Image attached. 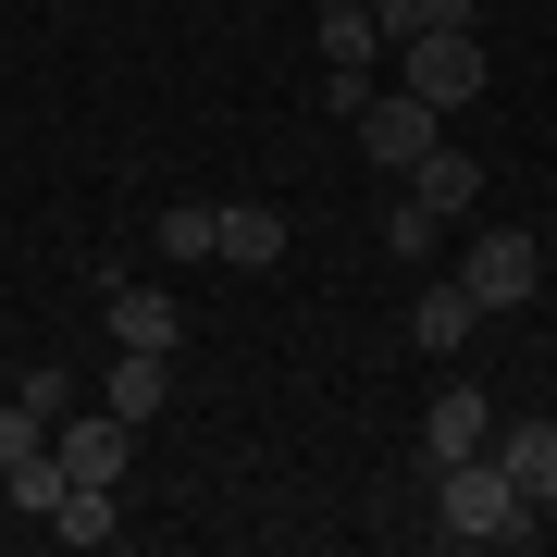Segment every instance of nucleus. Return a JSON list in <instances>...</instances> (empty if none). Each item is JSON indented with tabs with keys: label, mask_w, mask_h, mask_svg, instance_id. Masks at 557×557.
Instances as JSON below:
<instances>
[{
	"label": "nucleus",
	"mask_w": 557,
	"mask_h": 557,
	"mask_svg": "<svg viewBox=\"0 0 557 557\" xmlns=\"http://www.w3.org/2000/svg\"><path fill=\"white\" fill-rule=\"evenodd\" d=\"M384 38H421V25H483V0H372Z\"/></svg>",
	"instance_id": "16"
},
{
	"label": "nucleus",
	"mask_w": 557,
	"mask_h": 557,
	"mask_svg": "<svg viewBox=\"0 0 557 557\" xmlns=\"http://www.w3.org/2000/svg\"><path fill=\"white\" fill-rule=\"evenodd\" d=\"M359 100H372V62H322V112L359 124Z\"/></svg>",
	"instance_id": "19"
},
{
	"label": "nucleus",
	"mask_w": 557,
	"mask_h": 557,
	"mask_svg": "<svg viewBox=\"0 0 557 557\" xmlns=\"http://www.w3.org/2000/svg\"><path fill=\"white\" fill-rule=\"evenodd\" d=\"M496 471H508L533 508H557V421H496Z\"/></svg>",
	"instance_id": "12"
},
{
	"label": "nucleus",
	"mask_w": 557,
	"mask_h": 557,
	"mask_svg": "<svg viewBox=\"0 0 557 557\" xmlns=\"http://www.w3.org/2000/svg\"><path fill=\"white\" fill-rule=\"evenodd\" d=\"M211 260H223V273H273V260H285V211L273 199H223L211 211Z\"/></svg>",
	"instance_id": "7"
},
{
	"label": "nucleus",
	"mask_w": 557,
	"mask_h": 557,
	"mask_svg": "<svg viewBox=\"0 0 557 557\" xmlns=\"http://www.w3.org/2000/svg\"><path fill=\"white\" fill-rule=\"evenodd\" d=\"M397 87L434 100V112L483 100V38H471V25H421V38H397Z\"/></svg>",
	"instance_id": "2"
},
{
	"label": "nucleus",
	"mask_w": 557,
	"mask_h": 557,
	"mask_svg": "<svg viewBox=\"0 0 557 557\" xmlns=\"http://www.w3.org/2000/svg\"><path fill=\"white\" fill-rule=\"evenodd\" d=\"M13 397H25V409H38V421H62V409H75V372H62V359H38V372H25V384H13Z\"/></svg>",
	"instance_id": "18"
},
{
	"label": "nucleus",
	"mask_w": 557,
	"mask_h": 557,
	"mask_svg": "<svg viewBox=\"0 0 557 557\" xmlns=\"http://www.w3.org/2000/svg\"><path fill=\"white\" fill-rule=\"evenodd\" d=\"M471 446H496V409H483L471 384H446V397L421 409V471H446V458H471Z\"/></svg>",
	"instance_id": "8"
},
{
	"label": "nucleus",
	"mask_w": 557,
	"mask_h": 557,
	"mask_svg": "<svg viewBox=\"0 0 557 557\" xmlns=\"http://www.w3.org/2000/svg\"><path fill=\"white\" fill-rule=\"evenodd\" d=\"M434 124H446L434 100H409V87H372V100H359V149H372L384 174H409V161L434 149Z\"/></svg>",
	"instance_id": "4"
},
{
	"label": "nucleus",
	"mask_w": 557,
	"mask_h": 557,
	"mask_svg": "<svg viewBox=\"0 0 557 557\" xmlns=\"http://www.w3.org/2000/svg\"><path fill=\"white\" fill-rule=\"evenodd\" d=\"M458 285H471V310L496 322V310H520L545 285V248H533V223H483L471 236V260H458Z\"/></svg>",
	"instance_id": "3"
},
{
	"label": "nucleus",
	"mask_w": 557,
	"mask_h": 557,
	"mask_svg": "<svg viewBox=\"0 0 557 557\" xmlns=\"http://www.w3.org/2000/svg\"><path fill=\"white\" fill-rule=\"evenodd\" d=\"M471 322H483L471 285L446 273V285H421V298H409V347H421V359H458V347H471Z\"/></svg>",
	"instance_id": "10"
},
{
	"label": "nucleus",
	"mask_w": 557,
	"mask_h": 557,
	"mask_svg": "<svg viewBox=\"0 0 557 557\" xmlns=\"http://www.w3.org/2000/svg\"><path fill=\"white\" fill-rule=\"evenodd\" d=\"M397 199H409V211H434V223H458V211H483V161L434 137V149H421L409 174H397Z\"/></svg>",
	"instance_id": "6"
},
{
	"label": "nucleus",
	"mask_w": 557,
	"mask_h": 557,
	"mask_svg": "<svg viewBox=\"0 0 557 557\" xmlns=\"http://www.w3.org/2000/svg\"><path fill=\"white\" fill-rule=\"evenodd\" d=\"M100 322H112V347H186V310L161 298V285H112Z\"/></svg>",
	"instance_id": "11"
},
{
	"label": "nucleus",
	"mask_w": 557,
	"mask_h": 557,
	"mask_svg": "<svg viewBox=\"0 0 557 557\" xmlns=\"http://www.w3.org/2000/svg\"><path fill=\"white\" fill-rule=\"evenodd\" d=\"M161 260H211V211H199V199L161 211Z\"/></svg>",
	"instance_id": "17"
},
{
	"label": "nucleus",
	"mask_w": 557,
	"mask_h": 557,
	"mask_svg": "<svg viewBox=\"0 0 557 557\" xmlns=\"http://www.w3.org/2000/svg\"><path fill=\"white\" fill-rule=\"evenodd\" d=\"M100 409L112 421H161V409H174V347H124L112 384H100Z\"/></svg>",
	"instance_id": "9"
},
{
	"label": "nucleus",
	"mask_w": 557,
	"mask_h": 557,
	"mask_svg": "<svg viewBox=\"0 0 557 557\" xmlns=\"http://www.w3.org/2000/svg\"><path fill=\"white\" fill-rule=\"evenodd\" d=\"M310 38H322V62H372L384 50V13H372V0H322Z\"/></svg>",
	"instance_id": "13"
},
{
	"label": "nucleus",
	"mask_w": 557,
	"mask_h": 557,
	"mask_svg": "<svg viewBox=\"0 0 557 557\" xmlns=\"http://www.w3.org/2000/svg\"><path fill=\"white\" fill-rule=\"evenodd\" d=\"M0 496H13V508H25V520H50V508H62V496H75V471H62V458H50V446H38V458H13V471H0Z\"/></svg>",
	"instance_id": "14"
},
{
	"label": "nucleus",
	"mask_w": 557,
	"mask_h": 557,
	"mask_svg": "<svg viewBox=\"0 0 557 557\" xmlns=\"http://www.w3.org/2000/svg\"><path fill=\"white\" fill-rule=\"evenodd\" d=\"M50 458H62V471H75V483H124V471H137V421H75V409H62L50 421Z\"/></svg>",
	"instance_id": "5"
},
{
	"label": "nucleus",
	"mask_w": 557,
	"mask_h": 557,
	"mask_svg": "<svg viewBox=\"0 0 557 557\" xmlns=\"http://www.w3.org/2000/svg\"><path fill=\"white\" fill-rule=\"evenodd\" d=\"M38 446H50V421L13 397V409H0V471H13V458H38Z\"/></svg>",
	"instance_id": "20"
},
{
	"label": "nucleus",
	"mask_w": 557,
	"mask_h": 557,
	"mask_svg": "<svg viewBox=\"0 0 557 557\" xmlns=\"http://www.w3.org/2000/svg\"><path fill=\"white\" fill-rule=\"evenodd\" d=\"M421 483H434V533H446V545H533V533H545V508L496 471V446L446 458V471H421Z\"/></svg>",
	"instance_id": "1"
},
{
	"label": "nucleus",
	"mask_w": 557,
	"mask_h": 557,
	"mask_svg": "<svg viewBox=\"0 0 557 557\" xmlns=\"http://www.w3.org/2000/svg\"><path fill=\"white\" fill-rule=\"evenodd\" d=\"M50 533H62V545H112V533H124V508H112V483H75V496L50 508Z\"/></svg>",
	"instance_id": "15"
},
{
	"label": "nucleus",
	"mask_w": 557,
	"mask_h": 557,
	"mask_svg": "<svg viewBox=\"0 0 557 557\" xmlns=\"http://www.w3.org/2000/svg\"><path fill=\"white\" fill-rule=\"evenodd\" d=\"M384 248H397V260H421V248H434V211H409V199H384Z\"/></svg>",
	"instance_id": "21"
}]
</instances>
